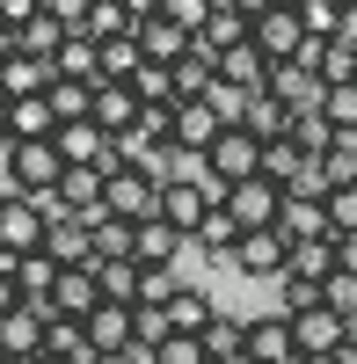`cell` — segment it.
Instances as JSON below:
<instances>
[{"instance_id": "cell-1", "label": "cell", "mask_w": 357, "mask_h": 364, "mask_svg": "<svg viewBox=\"0 0 357 364\" xmlns=\"http://www.w3.org/2000/svg\"><path fill=\"white\" fill-rule=\"evenodd\" d=\"M190 175H204L212 190H233V182H255L262 175V139L248 132V124H226L219 139H212V154H204Z\"/></svg>"}, {"instance_id": "cell-2", "label": "cell", "mask_w": 357, "mask_h": 364, "mask_svg": "<svg viewBox=\"0 0 357 364\" xmlns=\"http://www.w3.org/2000/svg\"><path fill=\"white\" fill-rule=\"evenodd\" d=\"M0 161H8V190L15 197H44V190L66 182V154H58L51 139H15Z\"/></svg>"}, {"instance_id": "cell-3", "label": "cell", "mask_w": 357, "mask_h": 364, "mask_svg": "<svg viewBox=\"0 0 357 364\" xmlns=\"http://www.w3.org/2000/svg\"><path fill=\"white\" fill-rule=\"evenodd\" d=\"M102 204H110V219L154 226V219H161V175H146V168H110V182H102Z\"/></svg>"}, {"instance_id": "cell-4", "label": "cell", "mask_w": 357, "mask_h": 364, "mask_svg": "<svg viewBox=\"0 0 357 364\" xmlns=\"http://www.w3.org/2000/svg\"><path fill=\"white\" fill-rule=\"evenodd\" d=\"M212 204H219V190H212L204 175H168V182H161V219H168L175 233H190V240H197L204 219H212Z\"/></svg>"}, {"instance_id": "cell-5", "label": "cell", "mask_w": 357, "mask_h": 364, "mask_svg": "<svg viewBox=\"0 0 357 364\" xmlns=\"http://www.w3.org/2000/svg\"><path fill=\"white\" fill-rule=\"evenodd\" d=\"M219 204L241 219V233H270V226H277V211H284V182H270V175L233 182V190H219Z\"/></svg>"}, {"instance_id": "cell-6", "label": "cell", "mask_w": 357, "mask_h": 364, "mask_svg": "<svg viewBox=\"0 0 357 364\" xmlns=\"http://www.w3.org/2000/svg\"><path fill=\"white\" fill-rule=\"evenodd\" d=\"M248 44L270 58V66H292V58L307 51V15H299V8H270V15H255Z\"/></svg>"}, {"instance_id": "cell-7", "label": "cell", "mask_w": 357, "mask_h": 364, "mask_svg": "<svg viewBox=\"0 0 357 364\" xmlns=\"http://www.w3.org/2000/svg\"><path fill=\"white\" fill-rule=\"evenodd\" d=\"M233 269H241V277H270V284H284V269H292V240H284L277 226H270V233H241Z\"/></svg>"}, {"instance_id": "cell-8", "label": "cell", "mask_w": 357, "mask_h": 364, "mask_svg": "<svg viewBox=\"0 0 357 364\" xmlns=\"http://www.w3.org/2000/svg\"><path fill=\"white\" fill-rule=\"evenodd\" d=\"M102 168H66V182H58V204H66V219H80L87 233H95L110 219V204H102Z\"/></svg>"}, {"instance_id": "cell-9", "label": "cell", "mask_w": 357, "mask_h": 364, "mask_svg": "<svg viewBox=\"0 0 357 364\" xmlns=\"http://www.w3.org/2000/svg\"><path fill=\"white\" fill-rule=\"evenodd\" d=\"M44 336H51V306L22 299V306L0 321V357H44Z\"/></svg>"}, {"instance_id": "cell-10", "label": "cell", "mask_w": 357, "mask_h": 364, "mask_svg": "<svg viewBox=\"0 0 357 364\" xmlns=\"http://www.w3.org/2000/svg\"><path fill=\"white\" fill-rule=\"evenodd\" d=\"M0 269H8L15 291H22V299H37V306H51L58 277H66V262H58L51 248H37V255H0Z\"/></svg>"}, {"instance_id": "cell-11", "label": "cell", "mask_w": 357, "mask_h": 364, "mask_svg": "<svg viewBox=\"0 0 357 364\" xmlns=\"http://www.w3.org/2000/svg\"><path fill=\"white\" fill-rule=\"evenodd\" d=\"M87 350L95 357H117V350H139V321H132V306H102L87 314Z\"/></svg>"}, {"instance_id": "cell-12", "label": "cell", "mask_w": 357, "mask_h": 364, "mask_svg": "<svg viewBox=\"0 0 357 364\" xmlns=\"http://www.w3.org/2000/svg\"><path fill=\"white\" fill-rule=\"evenodd\" d=\"M292 321V343H299V357H343V314L314 306V314H284Z\"/></svg>"}, {"instance_id": "cell-13", "label": "cell", "mask_w": 357, "mask_h": 364, "mask_svg": "<svg viewBox=\"0 0 357 364\" xmlns=\"http://www.w3.org/2000/svg\"><path fill=\"white\" fill-rule=\"evenodd\" d=\"M226 132V117L212 109V102H175V154H212V139Z\"/></svg>"}, {"instance_id": "cell-14", "label": "cell", "mask_w": 357, "mask_h": 364, "mask_svg": "<svg viewBox=\"0 0 357 364\" xmlns=\"http://www.w3.org/2000/svg\"><path fill=\"white\" fill-rule=\"evenodd\" d=\"M139 51L154 58V66H183V58L197 51V37H190L183 22H168V15H146L139 22Z\"/></svg>"}, {"instance_id": "cell-15", "label": "cell", "mask_w": 357, "mask_h": 364, "mask_svg": "<svg viewBox=\"0 0 357 364\" xmlns=\"http://www.w3.org/2000/svg\"><path fill=\"white\" fill-rule=\"evenodd\" d=\"M102 306V284H95V262H73L66 277H58V291H51V314H66V321H87Z\"/></svg>"}, {"instance_id": "cell-16", "label": "cell", "mask_w": 357, "mask_h": 364, "mask_svg": "<svg viewBox=\"0 0 357 364\" xmlns=\"http://www.w3.org/2000/svg\"><path fill=\"white\" fill-rule=\"evenodd\" d=\"M219 80H226V87H241V95H270L277 66H270L255 44H241V51H226V58H219Z\"/></svg>"}, {"instance_id": "cell-17", "label": "cell", "mask_w": 357, "mask_h": 364, "mask_svg": "<svg viewBox=\"0 0 357 364\" xmlns=\"http://www.w3.org/2000/svg\"><path fill=\"white\" fill-rule=\"evenodd\" d=\"M277 233L292 240V248H299V240H321V233H329V197H292V190H284Z\"/></svg>"}, {"instance_id": "cell-18", "label": "cell", "mask_w": 357, "mask_h": 364, "mask_svg": "<svg viewBox=\"0 0 357 364\" xmlns=\"http://www.w3.org/2000/svg\"><path fill=\"white\" fill-rule=\"evenodd\" d=\"M139 109H146V102L132 95V80H102V87H95V124H102L110 139H124V132L139 124Z\"/></svg>"}, {"instance_id": "cell-19", "label": "cell", "mask_w": 357, "mask_h": 364, "mask_svg": "<svg viewBox=\"0 0 357 364\" xmlns=\"http://www.w3.org/2000/svg\"><path fill=\"white\" fill-rule=\"evenodd\" d=\"M248 357H255V364H299L292 321H284V314H270V321H248Z\"/></svg>"}, {"instance_id": "cell-20", "label": "cell", "mask_w": 357, "mask_h": 364, "mask_svg": "<svg viewBox=\"0 0 357 364\" xmlns=\"http://www.w3.org/2000/svg\"><path fill=\"white\" fill-rule=\"evenodd\" d=\"M248 29H255V22H248L241 8H226V0H219V8H212V22L197 29V51H212V58H226V51H241V44H248Z\"/></svg>"}, {"instance_id": "cell-21", "label": "cell", "mask_w": 357, "mask_h": 364, "mask_svg": "<svg viewBox=\"0 0 357 364\" xmlns=\"http://www.w3.org/2000/svg\"><path fill=\"white\" fill-rule=\"evenodd\" d=\"M204 357H212V364H241L248 357V314H212V328H204Z\"/></svg>"}, {"instance_id": "cell-22", "label": "cell", "mask_w": 357, "mask_h": 364, "mask_svg": "<svg viewBox=\"0 0 357 364\" xmlns=\"http://www.w3.org/2000/svg\"><path fill=\"white\" fill-rule=\"evenodd\" d=\"M292 117H299V109H292L284 95H248V109H241V124L262 139V146H270V139H292Z\"/></svg>"}, {"instance_id": "cell-23", "label": "cell", "mask_w": 357, "mask_h": 364, "mask_svg": "<svg viewBox=\"0 0 357 364\" xmlns=\"http://www.w3.org/2000/svg\"><path fill=\"white\" fill-rule=\"evenodd\" d=\"M66 37H73V29H66V22H58L51 8H44V15H37V22H29V29H15V51H22V58H44V66H51V58H58V51H66Z\"/></svg>"}, {"instance_id": "cell-24", "label": "cell", "mask_w": 357, "mask_h": 364, "mask_svg": "<svg viewBox=\"0 0 357 364\" xmlns=\"http://www.w3.org/2000/svg\"><path fill=\"white\" fill-rule=\"evenodd\" d=\"M95 284H102L110 306H139V291H146V262H139V255H132V262H95Z\"/></svg>"}, {"instance_id": "cell-25", "label": "cell", "mask_w": 357, "mask_h": 364, "mask_svg": "<svg viewBox=\"0 0 357 364\" xmlns=\"http://www.w3.org/2000/svg\"><path fill=\"white\" fill-rule=\"evenodd\" d=\"M51 73H58V80H102V44L73 29V37H66V51L51 58Z\"/></svg>"}, {"instance_id": "cell-26", "label": "cell", "mask_w": 357, "mask_h": 364, "mask_svg": "<svg viewBox=\"0 0 357 364\" xmlns=\"http://www.w3.org/2000/svg\"><path fill=\"white\" fill-rule=\"evenodd\" d=\"M190 248V233H175L168 219H154V226H139V262L146 269H175V255Z\"/></svg>"}, {"instance_id": "cell-27", "label": "cell", "mask_w": 357, "mask_h": 364, "mask_svg": "<svg viewBox=\"0 0 357 364\" xmlns=\"http://www.w3.org/2000/svg\"><path fill=\"white\" fill-rule=\"evenodd\" d=\"M8 124H15V139H58V109H51V95H22V102H8Z\"/></svg>"}, {"instance_id": "cell-28", "label": "cell", "mask_w": 357, "mask_h": 364, "mask_svg": "<svg viewBox=\"0 0 357 364\" xmlns=\"http://www.w3.org/2000/svg\"><path fill=\"white\" fill-rule=\"evenodd\" d=\"M292 146H299L307 161H321V154H336V146H343V132H336L321 109H299V117H292Z\"/></svg>"}, {"instance_id": "cell-29", "label": "cell", "mask_w": 357, "mask_h": 364, "mask_svg": "<svg viewBox=\"0 0 357 364\" xmlns=\"http://www.w3.org/2000/svg\"><path fill=\"white\" fill-rule=\"evenodd\" d=\"M0 80H8V102H22V95H51L58 73L44 66V58H22V51H15L8 66H0Z\"/></svg>"}, {"instance_id": "cell-30", "label": "cell", "mask_w": 357, "mask_h": 364, "mask_svg": "<svg viewBox=\"0 0 357 364\" xmlns=\"http://www.w3.org/2000/svg\"><path fill=\"white\" fill-rule=\"evenodd\" d=\"M132 95H139L146 109H175V102H183V87H175V66H154V58H146V66L132 73Z\"/></svg>"}, {"instance_id": "cell-31", "label": "cell", "mask_w": 357, "mask_h": 364, "mask_svg": "<svg viewBox=\"0 0 357 364\" xmlns=\"http://www.w3.org/2000/svg\"><path fill=\"white\" fill-rule=\"evenodd\" d=\"M212 314H219V306H212V299H204L197 284H183V291L168 299V321H175V336H204V328H212Z\"/></svg>"}, {"instance_id": "cell-32", "label": "cell", "mask_w": 357, "mask_h": 364, "mask_svg": "<svg viewBox=\"0 0 357 364\" xmlns=\"http://www.w3.org/2000/svg\"><path fill=\"white\" fill-rule=\"evenodd\" d=\"M197 248H204V255H219V262H233V248H241V219H233L226 204H212V219L197 226Z\"/></svg>"}, {"instance_id": "cell-33", "label": "cell", "mask_w": 357, "mask_h": 364, "mask_svg": "<svg viewBox=\"0 0 357 364\" xmlns=\"http://www.w3.org/2000/svg\"><path fill=\"white\" fill-rule=\"evenodd\" d=\"M44 357H73V364H95V350H87V321H66V314H51Z\"/></svg>"}, {"instance_id": "cell-34", "label": "cell", "mask_w": 357, "mask_h": 364, "mask_svg": "<svg viewBox=\"0 0 357 364\" xmlns=\"http://www.w3.org/2000/svg\"><path fill=\"white\" fill-rule=\"evenodd\" d=\"M44 248H51L58 262L73 269V262H95V233H87L80 219H58V226H51V240H44Z\"/></svg>"}, {"instance_id": "cell-35", "label": "cell", "mask_w": 357, "mask_h": 364, "mask_svg": "<svg viewBox=\"0 0 357 364\" xmlns=\"http://www.w3.org/2000/svg\"><path fill=\"white\" fill-rule=\"evenodd\" d=\"M139 255V226L132 219H102L95 226V262H132Z\"/></svg>"}, {"instance_id": "cell-36", "label": "cell", "mask_w": 357, "mask_h": 364, "mask_svg": "<svg viewBox=\"0 0 357 364\" xmlns=\"http://www.w3.org/2000/svg\"><path fill=\"white\" fill-rule=\"evenodd\" d=\"M270 95H284L292 109H321V80H314L307 66H277V80H270Z\"/></svg>"}, {"instance_id": "cell-37", "label": "cell", "mask_w": 357, "mask_h": 364, "mask_svg": "<svg viewBox=\"0 0 357 364\" xmlns=\"http://www.w3.org/2000/svg\"><path fill=\"white\" fill-rule=\"evenodd\" d=\"M321 117L343 132V139H357V80H343V87H321Z\"/></svg>"}, {"instance_id": "cell-38", "label": "cell", "mask_w": 357, "mask_h": 364, "mask_svg": "<svg viewBox=\"0 0 357 364\" xmlns=\"http://www.w3.org/2000/svg\"><path fill=\"white\" fill-rule=\"evenodd\" d=\"M299 168H307V154H299L292 139H270V146H262V175H270V182H284V190H292Z\"/></svg>"}, {"instance_id": "cell-39", "label": "cell", "mask_w": 357, "mask_h": 364, "mask_svg": "<svg viewBox=\"0 0 357 364\" xmlns=\"http://www.w3.org/2000/svg\"><path fill=\"white\" fill-rule=\"evenodd\" d=\"M139 66H146L139 37H110V44H102V80H132Z\"/></svg>"}, {"instance_id": "cell-40", "label": "cell", "mask_w": 357, "mask_h": 364, "mask_svg": "<svg viewBox=\"0 0 357 364\" xmlns=\"http://www.w3.org/2000/svg\"><path fill=\"white\" fill-rule=\"evenodd\" d=\"M329 233H336V240H350V233H357V182L329 190Z\"/></svg>"}, {"instance_id": "cell-41", "label": "cell", "mask_w": 357, "mask_h": 364, "mask_svg": "<svg viewBox=\"0 0 357 364\" xmlns=\"http://www.w3.org/2000/svg\"><path fill=\"white\" fill-rule=\"evenodd\" d=\"M277 291H284V306H277V314H314V306H329V299H321V284H314V277H292V269H284V284H277Z\"/></svg>"}, {"instance_id": "cell-42", "label": "cell", "mask_w": 357, "mask_h": 364, "mask_svg": "<svg viewBox=\"0 0 357 364\" xmlns=\"http://www.w3.org/2000/svg\"><path fill=\"white\" fill-rule=\"evenodd\" d=\"M132 321H139V350H161V343L175 336V321H168V306H132Z\"/></svg>"}, {"instance_id": "cell-43", "label": "cell", "mask_w": 357, "mask_h": 364, "mask_svg": "<svg viewBox=\"0 0 357 364\" xmlns=\"http://www.w3.org/2000/svg\"><path fill=\"white\" fill-rule=\"evenodd\" d=\"M321 299H329V314H343V321H350V314H357V269H336V277L321 284Z\"/></svg>"}, {"instance_id": "cell-44", "label": "cell", "mask_w": 357, "mask_h": 364, "mask_svg": "<svg viewBox=\"0 0 357 364\" xmlns=\"http://www.w3.org/2000/svg\"><path fill=\"white\" fill-rule=\"evenodd\" d=\"M212 8H219V0H161V15H168V22H183L190 37H197L204 22H212Z\"/></svg>"}, {"instance_id": "cell-45", "label": "cell", "mask_w": 357, "mask_h": 364, "mask_svg": "<svg viewBox=\"0 0 357 364\" xmlns=\"http://www.w3.org/2000/svg\"><path fill=\"white\" fill-rule=\"evenodd\" d=\"M154 364H212V357H204V336H168L154 350Z\"/></svg>"}, {"instance_id": "cell-46", "label": "cell", "mask_w": 357, "mask_h": 364, "mask_svg": "<svg viewBox=\"0 0 357 364\" xmlns=\"http://www.w3.org/2000/svg\"><path fill=\"white\" fill-rule=\"evenodd\" d=\"M175 291H183V277H175V269H146V291H139V306H168Z\"/></svg>"}, {"instance_id": "cell-47", "label": "cell", "mask_w": 357, "mask_h": 364, "mask_svg": "<svg viewBox=\"0 0 357 364\" xmlns=\"http://www.w3.org/2000/svg\"><path fill=\"white\" fill-rule=\"evenodd\" d=\"M37 15H44V0H0V22L8 29H29Z\"/></svg>"}, {"instance_id": "cell-48", "label": "cell", "mask_w": 357, "mask_h": 364, "mask_svg": "<svg viewBox=\"0 0 357 364\" xmlns=\"http://www.w3.org/2000/svg\"><path fill=\"white\" fill-rule=\"evenodd\" d=\"M15 306H22V291H15V277H8V269H0V321H8Z\"/></svg>"}, {"instance_id": "cell-49", "label": "cell", "mask_w": 357, "mask_h": 364, "mask_svg": "<svg viewBox=\"0 0 357 364\" xmlns=\"http://www.w3.org/2000/svg\"><path fill=\"white\" fill-rule=\"evenodd\" d=\"M226 8H241V15L255 22V15H270V8H284V0H226Z\"/></svg>"}, {"instance_id": "cell-50", "label": "cell", "mask_w": 357, "mask_h": 364, "mask_svg": "<svg viewBox=\"0 0 357 364\" xmlns=\"http://www.w3.org/2000/svg\"><path fill=\"white\" fill-rule=\"evenodd\" d=\"M336 37H343V44H357V8H343V22H336Z\"/></svg>"}, {"instance_id": "cell-51", "label": "cell", "mask_w": 357, "mask_h": 364, "mask_svg": "<svg viewBox=\"0 0 357 364\" xmlns=\"http://www.w3.org/2000/svg\"><path fill=\"white\" fill-rule=\"evenodd\" d=\"M343 357H350V364H357V314H350V321H343Z\"/></svg>"}, {"instance_id": "cell-52", "label": "cell", "mask_w": 357, "mask_h": 364, "mask_svg": "<svg viewBox=\"0 0 357 364\" xmlns=\"http://www.w3.org/2000/svg\"><path fill=\"white\" fill-rule=\"evenodd\" d=\"M132 8V22H146V15H161V0H124Z\"/></svg>"}, {"instance_id": "cell-53", "label": "cell", "mask_w": 357, "mask_h": 364, "mask_svg": "<svg viewBox=\"0 0 357 364\" xmlns=\"http://www.w3.org/2000/svg\"><path fill=\"white\" fill-rule=\"evenodd\" d=\"M15 146V124H8V102H0V154H8Z\"/></svg>"}, {"instance_id": "cell-54", "label": "cell", "mask_w": 357, "mask_h": 364, "mask_svg": "<svg viewBox=\"0 0 357 364\" xmlns=\"http://www.w3.org/2000/svg\"><path fill=\"white\" fill-rule=\"evenodd\" d=\"M8 58H15V29L0 22V66H8Z\"/></svg>"}, {"instance_id": "cell-55", "label": "cell", "mask_w": 357, "mask_h": 364, "mask_svg": "<svg viewBox=\"0 0 357 364\" xmlns=\"http://www.w3.org/2000/svg\"><path fill=\"white\" fill-rule=\"evenodd\" d=\"M343 269H357V233H350V240H343Z\"/></svg>"}, {"instance_id": "cell-56", "label": "cell", "mask_w": 357, "mask_h": 364, "mask_svg": "<svg viewBox=\"0 0 357 364\" xmlns=\"http://www.w3.org/2000/svg\"><path fill=\"white\" fill-rule=\"evenodd\" d=\"M284 8H299V15H314V8H321V0H284Z\"/></svg>"}, {"instance_id": "cell-57", "label": "cell", "mask_w": 357, "mask_h": 364, "mask_svg": "<svg viewBox=\"0 0 357 364\" xmlns=\"http://www.w3.org/2000/svg\"><path fill=\"white\" fill-rule=\"evenodd\" d=\"M299 364H350V357H299Z\"/></svg>"}, {"instance_id": "cell-58", "label": "cell", "mask_w": 357, "mask_h": 364, "mask_svg": "<svg viewBox=\"0 0 357 364\" xmlns=\"http://www.w3.org/2000/svg\"><path fill=\"white\" fill-rule=\"evenodd\" d=\"M8 364H44V357H8Z\"/></svg>"}, {"instance_id": "cell-59", "label": "cell", "mask_w": 357, "mask_h": 364, "mask_svg": "<svg viewBox=\"0 0 357 364\" xmlns=\"http://www.w3.org/2000/svg\"><path fill=\"white\" fill-rule=\"evenodd\" d=\"M44 364H73V357H44Z\"/></svg>"}, {"instance_id": "cell-60", "label": "cell", "mask_w": 357, "mask_h": 364, "mask_svg": "<svg viewBox=\"0 0 357 364\" xmlns=\"http://www.w3.org/2000/svg\"><path fill=\"white\" fill-rule=\"evenodd\" d=\"M0 102H8V80H0Z\"/></svg>"}, {"instance_id": "cell-61", "label": "cell", "mask_w": 357, "mask_h": 364, "mask_svg": "<svg viewBox=\"0 0 357 364\" xmlns=\"http://www.w3.org/2000/svg\"><path fill=\"white\" fill-rule=\"evenodd\" d=\"M336 8H357V0H336Z\"/></svg>"}, {"instance_id": "cell-62", "label": "cell", "mask_w": 357, "mask_h": 364, "mask_svg": "<svg viewBox=\"0 0 357 364\" xmlns=\"http://www.w3.org/2000/svg\"><path fill=\"white\" fill-rule=\"evenodd\" d=\"M241 364H255V357H241Z\"/></svg>"}]
</instances>
